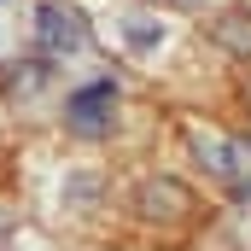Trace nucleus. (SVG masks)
Listing matches in <instances>:
<instances>
[{
    "instance_id": "2",
    "label": "nucleus",
    "mask_w": 251,
    "mask_h": 251,
    "mask_svg": "<svg viewBox=\"0 0 251 251\" xmlns=\"http://www.w3.org/2000/svg\"><path fill=\"white\" fill-rule=\"evenodd\" d=\"M41 41H47V53H70V47H82V29H76L70 12L41 6Z\"/></svg>"
},
{
    "instance_id": "1",
    "label": "nucleus",
    "mask_w": 251,
    "mask_h": 251,
    "mask_svg": "<svg viewBox=\"0 0 251 251\" xmlns=\"http://www.w3.org/2000/svg\"><path fill=\"white\" fill-rule=\"evenodd\" d=\"M111 100H117V88H111V82L82 88V94L70 100V123L82 128V134H100V128H105V111H111Z\"/></svg>"
}]
</instances>
